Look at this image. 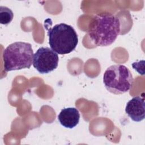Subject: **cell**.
Returning a JSON list of instances; mask_svg holds the SVG:
<instances>
[{
	"instance_id": "obj_3",
	"label": "cell",
	"mask_w": 145,
	"mask_h": 145,
	"mask_svg": "<svg viewBox=\"0 0 145 145\" xmlns=\"http://www.w3.org/2000/svg\"><path fill=\"white\" fill-rule=\"evenodd\" d=\"M50 48L59 54L72 52L78 43V35L74 28L65 23L56 24L48 32Z\"/></svg>"
},
{
	"instance_id": "obj_6",
	"label": "cell",
	"mask_w": 145,
	"mask_h": 145,
	"mask_svg": "<svg viewBox=\"0 0 145 145\" xmlns=\"http://www.w3.org/2000/svg\"><path fill=\"white\" fill-rule=\"evenodd\" d=\"M125 112L135 122H140L145 117V103L144 97L135 96L129 100L125 107Z\"/></svg>"
},
{
	"instance_id": "obj_7",
	"label": "cell",
	"mask_w": 145,
	"mask_h": 145,
	"mask_svg": "<svg viewBox=\"0 0 145 145\" xmlns=\"http://www.w3.org/2000/svg\"><path fill=\"white\" fill-rule=\"evenodd\" d=\"M58 119L61 125L63 127L72 129L79 123L80 113L75 108H64L59 113Z\"/></svg>"
},
{
	"instance_id": "obj_2",
	"label": "cell",
	"mask_w": 145,
	"mask_h": 145,
	"mask_svg": "<svg viewBox=\"0 0 145 145\" xmlns=\"http://www.w3.org/2000/svg\"><path fill=\"white\" fill-rule=\"evenodd\" d=\"M33 55L29 43L19 41L10 44L3 53L5 71L30 68L33 64Z\"/></svg>"
},
{
	"instance_id": "obj_8",
	"label": "cell",
	"mask_w": 145,
	"mask_h": 145,
	"mask_svg": "<svg viewBox=\"0 0 145 145\" xmlns=\"http://www.w3.org/2000/svg\"><path fill=\"white\" fill-rule=\"evenodd\" d=\"M14 18L13 12L11 9L6 6L0 7V23L2 24H9Z\"/></svg>"
},
{
	"instance_id": "obj_5",
	"label": "cell",
	"mask_w": 145,
	"mask_h": 145,
	"mask_svg": "<svg viewBox=\"0 0 145 145\" xmlns=\"http://www.w3.org/2000/svg\"><path fill=\"white\" fill-rule=\"evenodd\" d=\"M57 53L48 47H41L33 55V66L40 74H48L55 70L58 65Z\"/></svg>"
},
{
	"instance_id": "obj_1",
	"label": "cell",
	"mask_w": 145,
	"mask_h": 145,
	"mask_svg": "<svg viewBox=\"0 0 145 145\" xmlns=\"http://www.w3.org/2000/svg\"><path fill=\"white\" fill-rule=\"evenodd\" d=\"M119 19L109 13L96 15L88 25V33L95 45L106 46L111 45L120 34Z\"/></svg>"
},
{
	"instance_id": "obj_4",
	"label": "cell",
	"mask_w": 145,
	"mask_h": 145,
	"mask_svg": "<svg viewBox=\"0 0 145 145\" xmlns=\"http://www.w3.org/2000/svg\"><path fill=\"white\" fill-rule=\"evenodd\" d=\"M133 81L131 71L122 65L109 66L103 76V83L106 89L115 95L128 92L133 86Z\"/></svg>"
}]
</instances>
